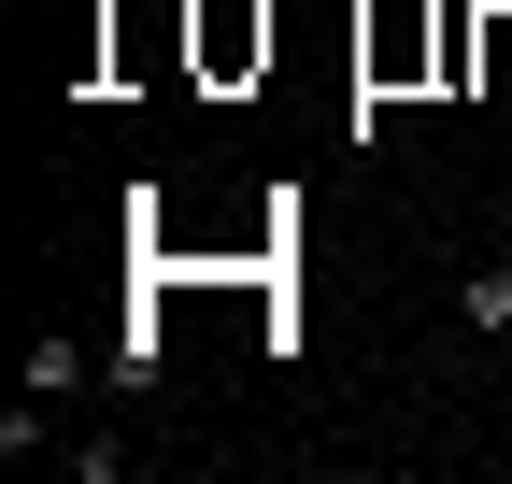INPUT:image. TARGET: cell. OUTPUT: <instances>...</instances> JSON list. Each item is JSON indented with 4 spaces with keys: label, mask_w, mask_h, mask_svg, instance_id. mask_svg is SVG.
Here are the masks:
<instances>
[{
    "label": "cell",
    "mask_w": 512,
    "mask_h": 484,
    "mask_svg": "<svg viewBox=\"0 0 512 484\" xmlns=\"http://www.w3.org/2000/svg\"><path fill=\"white\" fill-rule=\"evenodd\" d=\"M456 314H470V328H512V257H470V271H456Z\"/></svg>",
    "instance_id": "obj_1"
},
{
    "label": "cell",
    "mask_w": 512,
    "mask_h": 484,
    "mask_svg": "<svg viewBox=\"0 0 512 484\" xmlns=\"http://www.w3.org/2000/svg\"><path fill=\"white\" fill-rule=\"evenodd\" d=\"M72 385H86V342L43 328V342H29V399H72Z\"/></svg>",
    "instance_id": "obj_2"
}]
</instances>
